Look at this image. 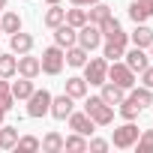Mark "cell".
<instances>
[{
    "instance_id": "cell-1",
    "label": "cell",
    "mask_w": 153,
    "mask_h": 153,
    "mask_svg": "<svg viewBox=\"0 0 153 153\" xmlns=\"http://www.w3.org/2000/svg\"><path fill=\"white\" fill-rule=\"evenodd\" d=\"M84 114L96 123V126H111L114 123V105H108L102 96H90L84 102Z\"/></svg>"
},
{
    "instance_id": "cell-2",
    "label": "cell",
    "mask_w": 153,
    "mask_h": 153,
    "mask_svg": "<svg viewBox=\"0 0 153 153\" xmlns=\"http://www.w3.org/2000/svg\"><path fill=\"white\" fill-rule=\"evenodd\" d=\"M108 81H114V84L123 87V90H132V87H135V72H132L123 60H111V63H108Z\"/></svg>"
},
{
    "instance_id": "cell-3",
    "label": "cell",
    "mask_w": 153,
    "mask_h": 153,
    "mask_svg": "<svg viewBox=\"0 0 153 153\" xmlns=\"http://www.w3.org/2000/svg\"><path fill=\"white\" fill-rule=\"evenodd\" d=\"M81 69H84V81L87 84H96L99 87V84L108 81V60L105 57H90Z\"/></svg>"
},
{
    "instance_id": "cell-4",
    "label": "cell",
    "mask_w": 153,
    "mask_h": 153,
    "mask_svg": "<svg viewBox=\"0 0 153 153\" xmlns=\"http://www.w3.org/2000/svg\"><path fill=\"white\" fill-rule=\"evenodd\" d=\"M39 63H42V72H45V75H60V69H63V63H66V51H63L60 45H51V48L42 51Z\"/></svg>"
},
{
    "instance_id": "cell-5",
    "label": "cell",
    "mask_w": 153,
    "mask_h": 153,
    "mask_svg": "<svg viewBox=\"0 0 153 153\" xmlns=\"http://www.w3.org/2000/svg\"><path fill=\"white\" fill-rule=\"evenodd\" d=\"M51 111V93L42 87V90H33L30 96H27V114L33 117V120H39V117H45Z\"/></svg>"
},
{
    "instance_id": "cell-6",
    "label": "cell",
    "mask_w": 153,
    "mask_h": 153,
    "mask_svg": "<svg viewBox=\"0 0 153 153\" xmlns=\"http://www.w3.org/2000/svg\"><path fill=\"white\" fill-rule=\"evenodd\" d=\"M138 135H141V129H138L132 120H126L123 126H117V129L111 132V144L120 147V150H126V147H132V144L138 141Z\"/></svg>"
},
{
    "instance_id": "cell-7",
    "label": "cell",
    "mask_w": 153,
    "mask_h": 153,
    "mask_svg": "<svg viewBox=\"0 0 153 153\" xmlns=\"http://www.w3.org/2000/svg\"><path fill=\"white\" fill-rule=\"evenodd\" d=\"M78 45L84 48V51H93V48H99L102 45V30H99V24H81L78 27Z\"/></svg>"
},
{
    "instance_id": "cell-8",
    "label": "cell",
    "mask_w": 153,
    "mask_h": 153,
    "mask_svg": "<svg viewBox=\"0 0 153 153\" xmlns=\"http://www.w3.org/2000/svg\"><path fill=\"white\" fill-rule=\"evenodd\" d=\"M75 111V99L69 96V93H60V96H51V117H57V120H66L69 114Z\"/></svg>"
},
{
    "instance_id": "cell-9",
    "label": "cell",
    "mask_w": 153,
    "mask_h": 153,
    "mask_svg": "<svg viewBox=\"0 0 153 153\" xmlns=\"http://www.w3.org/2000/svg\"><path fill=\"white\" fill-rule=\"evenodd\" d=\"M54 45H60L63 51L72 48V45H78V30H75L72 24H66V21L57 24V27H54Z\"/></svg>"
},
{
    "instance_id": "cell-10",
    "label": "cell",
    "mask_w": 153,
    "mask_h": 153,
    "mask_svg": "<svg viewBox=\"0 0 153 153\" xmlns=\"http://www.w3.org/2000/svg\"><path fill=\"white\" fill-rule=\"evenodd\" d=\"M66 120H69V129L78 132V135H93V132H96V123H93L84 111H72Z\"/></svg>"
},
{
    "instance_id": "cell-11",
    "label": "cell",
    "mask_w": 153,
    "mask_h": 153,
    "mask_svg": "<svg viewBox=\"0 0 153 153\" xmlns=\"http://www.w3.org/2000/svg\"><path fill=\"white\" fill-rule=\"evenodd\" d=\"M129 18L135 24H144L147 18H153V0H132L129 3Z\"/></svg>"
},
{
    "instance_id": "cell-12",
    "label": "cell",
    "mask_w": 153,
    "mask_h": 153,
    "mask_svg": "<svg viewBox=\"0 0 153 153\" xmlns=\"http://www.w3.org/2000/svg\"><path fill=\"white\" fill-rule=\"evenodd\" d=\"M39 72H42L39 57H30V51L27 54H18V75H24V78H36Z\"/></svg>"
},
{
    "instance_id": "cell-13",
    "label": "cell",
    "mask_w": 153,
    "mask_h": 153,
    "mask_svg": "<svg viewBox=\"0 0 153 153\" xmlns=\"http://www.w3.org/2000/svg\"><path fill=\"white\" fill-rule=\"evenodd\" d=\"M123 57H126L123 63H126V66H129L132 72H141L144 66H150V60H147V54H144V48H138V45H132L129 51H123Z\"/></svg>"
},
{
    "instance_id": "cell-14",
    "label": "cell",
    "mask_w": 153,
    "mask_h": 153,
    "mask_svg": "<svg viewBox=\"0 0 153 153\" xmlns=\"http://www.w3.org/2000/svg\"><path fill=\"white\" fill-rule=\"evenodd\" d=\"M9 48H12V54H27L33 48V36L24 33V30H18V33L9 36Z\"/></svg>"
},
{
    "instance_id": "cell-15",
    "label": "cell",
    "mask_w": 153,
    "mask_h": 153,
    "mask_svg": "<svg viewBox=\"0 0 153 153\" xmlns=\"http://www.w3.org/2000/svg\"><path fill=\"white\" fill-rule=\"evenodd\" d=\"M99 87H102V93H99V96H102L108 105H120V102L126 99V90H123V87H117L114 81H105V84H99Z\"/></svg>"
},
{
    "instance_id": "cell-16",
    "label": "cell",
    "mask_w": 153,
    "mask_h": 153,
    "mask_svg": "<svg viewBox=\"0 0 153 153\" xmlns=\"http://www.w3.org/2000/svg\"><path fill=\"white\" fill-rule=\"evenodd\" d=\"M66 21V9H60V3H51L48 9H45V15H42V24L45 27H57V24H63Z\"/></svg>"
},
{
    "instance_id": "cell-17",
    "label": "cell",
    "mask_w": 153,
    "mask_h": 153,
    "mask_svg": "<svg viewBox=\"0 0 153 153\" xmlns=\"http://www.w3.org/2000/svg\"><path fill=\"white\" fill-rule=\"evenodd\" d=\"M63 93H69L72 99H84L87 96V81L78 78V75H72V78H66V90Z\"/></svg>"
},
{
    "instance_id": "cell-18",
    "label": "cell",
    "mask_w": 153,
    "mask_h": 153,
    "mask_svg": "<svg viewBox=\"0 0 153 153\" xmlns=\"http://www.w3.org/2000/svg\"><path fill=\"white\" fill-rule=\"evenodd\" d=\"M129 42H132V45H138V48H150V45H153V30H150V27H144V24H138V27L132 30Z\"/></svg>"
},
{
    "instance_id": "cell-19",
    "label": "cell",
    "mask_w": 153,
    "mask_h": 153,
    "mask_svg": "<svg viewBox=\"0 0 153 153\" xmlns=\"http://www.w3.org/2000/svg\"><path fill=\"white\" fill-rule=\"evenodd\" d=\"M87 57H90V51H84L81 45H72V48H66V63H69L72 69H81V66L87 63Z\"/></svg>"
},
{
    "instance_id": "cell-20",
    "label": "cell",
    "mask_w": 153,
    "mask_h": 153,
    "mask_svg": "<svg viewBox=\"0 0 153 153\" xmlns=\"http://www.w3.org/2000/svg\"><path fill=\"white\" fill-rule=\"evenodd\" d=\"M18 72V54H3L0 51V78H12Z\"/></svg>"
},
{
    "instance_id": "cell-21",
    "label": "cell",
    "mask_w": 153,
    "mask_h": 153,
    "mask_svg": "<svg viewBox=\"0 0 153 153\" xmlns=\"http://www.w3.org/2000/svg\"><path fill=\"white\" fill-rule=\"evenodd\" d=\"M105 18H111V6L99 0V3H93V6H90V12H87V21H90V24H102Z\"/></svg>"
},
{
    "instance_id": "cell-22",
    "label": "cell",
    "mask_w": 153,
    "mask_h": 153,
    "mask_svg": "<svg viewBox=\"0 0 153 153\" xmlns=\"http://www.w3.org/2000/svg\"><path fill=\"white\" fill-rule=\"evenodd\" d=\"M0 27H3V33H9V36H12V33H18V30H21V15H18V12H6V9H3Z\"/></svg>"
},
{
    "instance_id": "cell-23",
    "label": "cell",
    "mask_w": 153,
    "mask_h": 153,
    "mask_svg": "<svg viewBox=\"0 0 153 153\" xmlns=\"http://www.w3.org/2000/svg\"><path fill=\"white\" fill-rule=\"evenodd\" d=\"M9 87H12V96H15V99H27V96L36 90V87H33V78H24V75H21L15 84H9Z\"/></svg>"
},
{
    "instance_id": "cell-24",
    "label": "cell",
    "mask_w": 153,
    "mask_h": 153,
    "mask_svg": "<svg viewBox=\"0 0 153 153\" xmlns=\"http://www.w3.org/2000/svg\"><path fill=\"white\" fill-rule=\"evenodd\" d=\"M39 147H42L45 153H60V150H63V135H60V132H48V135L39 141Z\"/></svg>"
},
{
    "instance_id": "cell-25",
    "label": "cell",
    "mask_w": 153,
    "mask_h": 153,
    "mask_svg": "<svg viewBox=\"0 0 153 153\" xmlns=\"http://www.w3.org/2000/svg\"><path fill=\"white\" fill-rule=\"evenodd\" d=\"M15 141H18V126H0V147L15 150Z\"/></svg>"
},
{
    "instance_id": "cell-26",
    "label": "cell",
    "mask_w": 153,
    "mask_h": 153,
    "mask_svg": "<svg viewBox=\"0 0 153 153\" xmlns=\"http://www.w3.org/2000/svg\"><path fill=\"white\" fill-rule=\"evenodd\" d=\"M66 24H72L75 30H78L81 24H87V9H84V6H72V9H66Z\"/></svg>"
},
{
    "instance_id": "cell-27",
    "label": "cell",
    "mask_w": 153,
    "mask_h": 153,
    "mask_svg": "<svg viewBox=\"0 0 153 153\" xmlns=\"http://www.w3.org/2000/svg\"><path fill=\"white\" fill-rule=\"evenodd\" d=\"M138 114H141V105H138L132 96H126V99L120 102V117H123V120H135Z\"/></svg>"
},
{
    "instance_id": "cell-28",
    "label": "cell",
    "mask_w": 153,
    "mask_h": 153,
    "mask_svg": "<svg viewBox=\"0 0 153 153\" xmlns=\"http://www.w3.org/2000/svg\"><path fill=\"white\" fill-rule=\"evenodd\" d=\"M129 96H132V99H135L141 108L153 105V90H150V87H144V84H141V87H132V93H129Z\"/></svg>"
},
{
    "instance_id": "cell-29",
    "label": "cell",
    "mask_w": 153,
    "mask_h": 153,
    "mask_svg": "<svg viewBox=\"0 0 153 153\" xmlns=\"http://www.w3.org/2000/svg\"><path fill=\"white\" fill-rule=\"evenodd\" d=\"M12 102H15V96H12L9 81H6V78H0V108H3V111H9V108H12Z\"/></svg>"
},
{
    "instance_id": "cell-30",
    "label": "cell",
    "mask_w": 153,
    "mask_h": 153,
    "mask_svg": "<svg viewBox=\"0 0 153 153\" xmlns=\"http://www.w3.org/2000/svg\"><path fill=\"white\" fill-rule=\"evenodd\" d=\"M63 150H87V135H78V132H75V135H69V138H63Z\"/></svg>"
},
{
    "instance_id": "cell-31",
    "label": "cell",
    "mask_w": 153,
    "mask_h": 153,
    "mask_svg": "<svg viewBox=\"0 0 153 153\" xmlns=\"http://www.w3.org/2000/svg\"><path fill=\"white\" fill-rule=\"evenodd\" d=\"M15 150H21V153H33V150H39V138H33V135H21V138L15 141Z\"/></svg>"
},
{
    "instance_id": "cell-32",
    "label": "cell",
    "mask_w": 153,
    "mask_h": 153,
    "mask_svg": "<svg viewBox=\"0 0 153 153\" xmlns=\"http://www.w3.org/2000/svg\"><path fill=\"white\" fill-rule=\"evenodd\" d=\"M135 147H138V153H153V129L141 132L138 141H135Z\"/></svg>"
},
{
    "instance_id": "cell-33",
    "label": "cell",
    "mask_w": 153,
    "mask_h": 153,
    "mask_svg": "<svg viewBox=\"0 0 153 153\" xmlns=\"http://www.w3.org/2000/svg\"><path fill=\"white\" fill-rule=\"evenodd\" d=\"M123 51H126V48H120V45H114V42H105L102 57H105V60H120V57H123Z\"/></svg>"
},
{
    "instance_id": "cell-34",
    "label": "cell",
    "mask_w": 153,
    "mask_h": 153,
    "mask_svg": "<svg viewBox=\"0 0 153 153\" xmlns=\"http://www.w3.org/2000/svg\"><path fill=\"white\" fill-rule=\"evenodd\" d=\"M108 147H111V144H108L105 138H90V141H87V150H93V153H105Z\"/></svg>"
},
{
    "instance_id": "cell-35",
    "label": "cell",
    "mask_w": 153,
    "mask_h": 153,
    "mask_svg": "<svg viewBox=\"0 0 153 153\" xmlns=\"http://www.w3.org/2000/svg\"><path fill=\"white\" fill-rule=\"evenodd\" d=\"M141 84L153 90V66H144V69H141Z\"/></svg>"
},
{
    "instance_id": "cell-36",
    "label": "cell",
    "mask_w": 153,
    "mask_h": 153,
    "mask_svg": "<svg viewBox=\"0 0 153 153\" xmlns=\"http://www.w3.org/2000/svg\"><path fill=\"white\" fill-rule=\"evenodd\" d=\"M72 6H93V3H99V0H69Z\"/></svg>"
},
{
    "instance_id": "cell-37",
    "label": "cell",
    "mask_w": 153,
    "mask_h": 153,
    "mask_svg": "<svg viewBox=\"0 0 153 153\" xmlns=\"http://www.w3.org/2000/svg\"><path fill=\"white\" fill-rule=\"evenodd\" d=\"M3 9H6V0H0V15H3Z\"/></svg>"
},
{
    "instance_id": "cell-38",
    "label": "cell",
    "mask_w": 153,
    "mask_h": 153,
    "mask_svg": "<svg viewBox=\"0 0 153 153\" xmlns=\"http://www.w3.org/2000/svg\"><path fill=\"white\" fill-rule=\"evenodd\" d=\"M3 117H6V111H3V108H0V123H3Z\"/></svg>"
},
{
    "instance_id": "cell-39",
    "label": "cell",
    "mask_w": 153,
    "mask_h": 153,
    "mask_svg": "<svg viewBox=\"0 0 153 153\" xmlns=\"http://www.w3.org/2000/svg\"><path fill=\"white\" fill-rule=\"evenodd\" d=\"M45 3H48V6H51V3H60V0H45Z\"/></svg>"
},
{
    "instance_id": "cell-40",
    "label": "cell",
    "mask_w": 153,
    "mask_h": 153,
    "mask_svg": "<svg viewBox=\"0 0 153 153\" xmlns=\"http://www.w3.org/2000/svg\"><path fill=\"white\" fill-rule=\"evenodd\" d=\"M0 33H3V27H0Z\"/></svg>"
},
{
    "instance_id": "cell-41",
    "label": "cell",
    "mask_w": 153,
    "mask_h": 153,
    "mask_svg": "<svg viewBox=\"0 0 153 153\" xmlns=\"http://www.w3.org/2000/svg\"><path fill=\"white\" fill-rule=\"evenodd\" d=\"M150 51H153V45H150Z\"/></svg>"
}]
</instances>
